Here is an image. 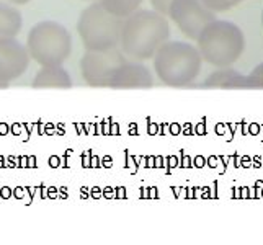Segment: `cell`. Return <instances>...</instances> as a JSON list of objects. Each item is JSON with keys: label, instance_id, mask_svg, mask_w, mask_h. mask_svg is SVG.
Instances as JSON below:
<instances>
[{"label": "cell", "instance_id": "cell-7", "mask_svg": "<svg viewBox=\"0 0 263 245\" xmlns=\"http://www.w3.org/2000/svg\"><path fill=\"white\" fill-rule=\"evenodd\" d=\"M167 16H170L186 38L193 41H196L198 34L208 23L216 20V13L201 0H172Z\"/></svg>", "mask_w": 263, "mask_h": 245}, {"label": "cell", "instance_id": "cell-15", "mask_svg": "<svg viewBox=\"0 0 263 245\" xmlns=\"http://www.w3.org/2000/svg\"><path fill=\"white\" fill-rule=\"evenodd\" d=\"M201 2L213 10L214 13H221V12H228L231 10L232 7H235L237 4L234 2V0H201Z\"/></svg>", "mask_w": 263, "mask_h": 245}, {"label": "cell", "instance_id": "cell-6", "mask_svg": "<svg viewBox=\"0 0 263 245\" xmlns=\"http://www.w3.org/2000/svg\"><path fill=\"white\" fill-rule=\"evenodd\" d=\"M128 59L120 46L92 51L87 49L80 61V74L92 87H108L116 69Z\"/></svg>", "mask_w": 263, "mask_h": 245}, {"label": "cell", "instance_id": "cell-8", "mask_svg": "<svg viewBox=\"0 0 263 245\" xmlns=\"http://www.w3.org/2000/svg\"><path fill=\"white\" fill-rule=\"evenodd\" d=\"M30 54L26 46L16 38H0V84L8 87L20 79L30 66Z\"/></svg>", "mask_w": 263, "mask_h": 245}, {"label": "cell", "instance_id": "cell-13", "mask_svg": "<svg viewBox=\"0 0 263 245\" xmlns=\"http://www.w3.org/2000/svg\"><path fill=\"white\" fill-rule=\"evenodd\" d=\"M105 10L113 13L118 18H124L134 13L136 10H139L141 5L144 4V0H97Z\"/></svg>", "mask_w": 263, "mask_h": 245}, {"label": "cell", "instance_id": "cell-19", "mask_svg": "<svg viewBox=\"0 0 263 245\" xmlns=\"http://www.w3.org/2000/svg\"><path fill=\"white\" fill-rule=\"evenodd\" d=\"M0 88H7V87H5L4 84H0Z\"/></svg>", "mask_w": 263, "mask_h": 245}, {"label": "cell", "instance_id": "cell-17", "mask_svg": "<svg viewBox=\"0 0 263 245\" xmlns=\"http://www.w3.org/2000/svg\"><path fill=\"white\" fill-rule=\"evenodd\" d=\"M7 2H10L13 5H25V4H28L30 0H7Z\"/></svg>", "mask_w": 263, "mask_h": 245}, {"label": "cell", "instance_id": "cell-1", "mask_svg": "<svg viewBox=\"0 0 263 245\" xmlns=\"http://www.w3.org/2000/svg\"><path fill=\"white\" fill-rule=\"evenodd\" d=\"M170 40V23L165 15L156 10H136L123 20L120 49L126 58L149 61L157 49Z\"/></svg>", "mask_w": 263, "mask_h": 245}, {"label": "cell", "instance_id": "cell-10", "mask_svg": "<svg viewBox=\"0 0 263 245\" xmlns=\"http://www.w3.org/2000/svg\"><path fill=\"white\" fill-rule=\"evenodd\" d=\"M34 88H70L72 79L69 72L62 67V64L58 66H41V69L36 72L33 79Z\"/></svg>", "mask_w": 263, "mask_h": 245}, {"label": "cell", "instance_id": "cell-18", "mask_svg": "<svg viewBox=\"0 0 263 245\" xmlns=\"http://www.w3.org/2000/svg\"><path fill=\"white\" fill-rule=\"evenodd\" d=\"M234 2H235V4H239V2H243V0H234Z\"/></svg>", "mask_w": 263, "mask_h": 245}, {"label": "cell", "instance_id": "cell-4", "mask_svg": "<svg viewBox=\"0 0 263 245\" xmlns=\"http://www.w3.org/2000/svg\"><path fill=\"white\" fill-rule=\"evenodd\" d=\"M26 49L40 66L64 64L72 52V36L66 26L58 22H40L28 33Z\"/></svg>", "mask_w": 263, "mask_h": 245}, {"label": "cell", "instance_id": "cell-9", "mask_svg": "<svg viewBox=\"0 0 263 245\" xmlns=\"http://www.w3.org/2000/svg\"><path fill=\"white\" fill-rule=\"evenodd\" d=\"M154 85V76L151 69L141 61L126 59L116 69L108 88H149Z\"/></svg>", "mask_w": 263, "mask_h": 245}, {"label": "cell", "instance_id": "cell-14", "mask_svg": "<svg viewBox=\"0 0 263 245\" xmlns=\"http://www.w3.org/2000/svg\"><path fill=\"white\" fill-rule=\"evenodd\" d=\"M246 88H263V62L246 77Z\"/></svg>", "mask_w": 263, "mask_h": 245}, {"label": "cell", "instance_id": "cell-5", "mask_svg": "<svg viewBox=\"0 0 263 245\" xmlns=\"http://www.w3.org/2000/svg\"><path fill=\"white\" fill-rule=\"evenodd\" d=\"M121 26L123 18L105 10L98 2H92L79 16L77 33L85 49L102 51L120 46Z\"/></svg>", "mask_w": 263, "mask_h": 245}, {"label": "cell", "instance_id": "cell-2", "mask_svg": "<svg viewBox=\"0 0 263 245\" xmlns=\"http://www.w3.org/2000/svg\"><path fill=\"white\" fill-rule=\"evenodd\" d=\"M152 59L157 79L168 87L192 85L203 67L198 48L185 41H165Z\"/></svg>", "mask_w": 263, "mask_h": 245}, {"label": "cell", "instance_id": "cell-20", "mask_svg": "<svg viewBox=\"0 0 263 245\" xmlns=\"http://www.w3.org/2000/svg\"><path fill=\"white\" fill-rule=\"evenodd\" d=\"M87 2H93V0H87Z\"/></svg>", "mask_w": 263, "mask_h": 245}, {"label": "cell", "instance_id": "cell-21", "mask_svg": "<svg viewBox=\"0 0 263 245\" xmlns=\"http://www.w3.org/2000/svg\"><path fill=\"white\" fill-rule=\"evenodd\" d=\"M261 22H263V16H261Z\"/></svg>", "mask_w": 263, "mask_h": 245}, {"label": "cell", "instance_id": "cell-3", "mask_svg": "<svg viewBox=\"0 0 263 245\" xmlns=\"http://www.w3.org/2000/svg\"><path fill=\"white\" fill-rule=\"evenodd\" d=\"M196 44L203 62L217 69L231 67L246 51V36L235 23L216 18L198 34Z\"/></svg>", "mask_w": 263, "mask_h": 245}, {"label": "cell", "instance_id": "cell-16", "mask_svg": "<svg viewBox=\"0 0 263 245\" xmlns=\"http://www.w3.org/2000/svg\"><path fill=\"white\" fill-rule=\"evenodd\" d=\"M151 5H152V10H156L162 15H165L168 13V7H170V2L172 0H149Z\"/></svg>", "mask_w": 263, "mask_h": 245}, {"label": "cell", "instance_id": "cell-12", "mask_svg": "<svg viewBox=\"0 0 263 245\" xmlns=\"http://www.w3.org/2000/svg\"><path fill=\"white\" fill-rule=\"evenodd\" d=\"M204 87H222V88H246V76L231 67H221L203 82Z\"/></svg>", "mask_w": 263, "mask_h": 245}, {"label": "cell", "instance_id": "cell-11", "mask_svg": "<svg viewBox=\"0 0 263 245\" xmlns=\"http://www.w3.org/2000/svg\"><path fill=\"white\" fill-rule=\"evenodd\" d=\"M23 25V16L15 5L0 0V38H15L20 33Z\"/></svg>", "mask_w": 263, "mask_h": 245}]
</instances>
